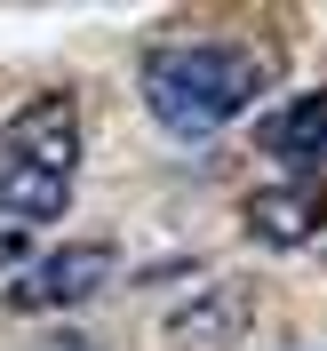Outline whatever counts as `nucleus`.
Returning <instances> with one entry per match:
<instances>
[{"mask_svg": "<svg viewBox=\"0 0 327 351\" xmlns=\"http://www.w3.org/2000/svg\"><path fill=\"white\" fill-rule=\"evenodd\" d=\"M263 152L287 160V168H327V88H311L263 120Z\"/></svg>", "mask_w": 327, "mask_h": 351, "instance_id": "5", "label": "nucleus"}, {"mask_svg": "<svg viewBox=\"0 0 327 351\" xmlns=\"http://www.w3.org/2000/svg\"><path fill=\"white\" fill-rule=\"evenodd\" d=\"M319 223H327V184H271L247 199V232L271 247H304Z\"/></svg>", "mask_w": 327, "mask_h": 351, "instance_id": "4", "label": "nucleus"}, {"mask_svg": "<svg viewBox=\"0 0 327 351\" xmlns=\"http://www.w3.org/2000/svg\"><path fill=\"white\" fill-rule=\"evenodd\" d=\"M263 96V56H247V48H160L152 64H144V104H152V120L168 136H216L223 120L240 104H256Z\"/></svg>", "mask_w": 327, "mask_h": 351, "instance_id": "2", "label": "nucleus"}, {"mask_svg": "<svg viewBox=\"0 0 327 351\" xmlns=\"http://www.w3.org/2000/svg\"><path fill=\"white\" fill-rule=\"evenodd\" d=\"M72 176H80V112L72 96H32L0 136V216L56 223L72 208Z\"/></svg>", "mask_w": 327, "mask_h": 351, "instance_id": "1", "label": "nucleus"}, {"mask_svg": "<svg viewBox=\"0 0 327 351\" xmlns=\"http://www.w3.org/2000/svg\"><path fill=\"white\" fill-rule=\"evenodd\" d=\"M120 271V256H112L104 240H88V247H48L40 263H24L16 271V311H72V304H88L96 287Z\"/></svg>", "mask_w": 327, "mask_h": 351, "instance_id": "3", "label": "nucleus"}]
</instances>
